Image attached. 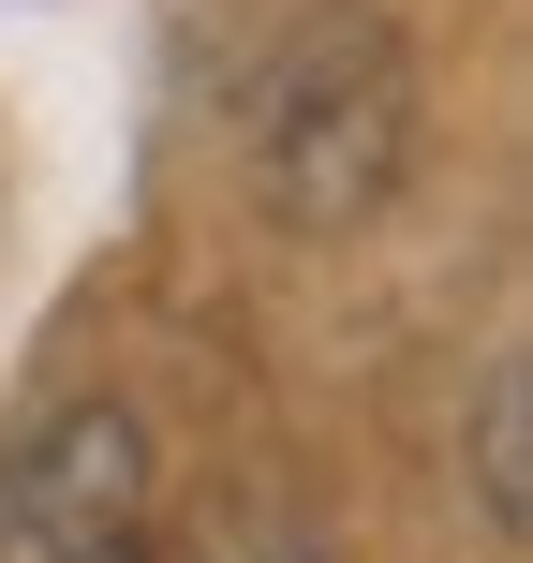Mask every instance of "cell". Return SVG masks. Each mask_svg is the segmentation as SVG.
<instances>
[{
  "instance_id": "cell-1",
  "label": "cell",
  "mask_w": 533,
  "mask_h": 563,
  "mask_svg": "<svg viewBox=\"0 0 533 563\" xmlns=\"http://www.w3.org/2000/svg\"><path fill=\"white\" fill-rule=\"evenodd\" d=\"M237 148H253V208L297 238H341L400 194V148H415V59L370 0H326L253 59L237 89Z\"/></svg>"
},
{
  "instance_id": "cell-2",
  "label": "cell",
  "mask_w": 533,
  "mask_h": 563,
  "mask_svg": "<svg viewBox=\"0 0 533 563\" xmlns=\"http://www.w3.org/2000/svg\"><path fill=\"white\" fill-rule=\"evenodd\" d=\"M134 505H148L134 416L75 400L59 430H30L0 460V563H134Z\"/></svg>"
},
{
  "instance_id": "cell-3",
  "label": "cell",
  "mask_w": 533,
  "mask_h": 563,
  "mask_svg": "<svg viewBox=\"0 0 533 563\" xmlns=\"http://www.w3.org/2000/svg\"><path fill=\"white\" fill-rule=\"evenodd\" d=\"M475 489H489V519H504V534L533 519V460H519V371L489 386V416H475Z\"/></svg>"
}]
</instances>
